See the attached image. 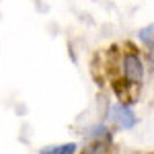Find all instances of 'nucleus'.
I'll return each instance as SVG.
<instances>
[{"mask_svg":"<svg viewBox=\"0 0 154 154\" xmlns=\"http://www.w3.org/2000/svg\"><path fill=\"white\" fill-rule=\"evenodd\" d=\"M136 37H138V41L142 43L144 48L154 45V25H146V27H142V29H138Z\"/></svg>","mask_w":154,"mask_h":154,"instance_id":"obj_4","label":"nucleus"},{"mask_svg":"<svg viewBox=\"0 0 154 154\" xmlns=\"http://www.w3.org/2000/svg\"><path fill=\"white\" fill-rule=\"evenodd\" d=\"M76 152H78V144H76V142L45 146V148H41V150H39V154H76Z\"/></svg>","mask_w":154,"mask_h":154,"instance_id":"obj_3","label":"nucleus"},{"mask_svg":"<svg viewBox=\"0 0 154 154\" xmlns=\"http://www.w3.org/2000/svg\"><path fill=\"white\" fill-rule=\"evenodd\" d=\"M113 64L117 66V76H115V93H117L121 103L130 105L134 101V93L142 88L146 80V62H144L142 51L136 48L131 41H123L119 49H115Z\"/></svg>","mask_w":154,"mask_h":154,"instance_id":"obj_1","label":"nucleus"},{"mask_svg":"<svg viewBox=\"0 0 154 154\" xmlns=\"http://www.w3.org/2000/svg\"><path fill=\"white\" fill-rule=\"evenodd\" d=\"M109 115H111V119L117 123L119 128H123V130H131V128L138 123V119H136V115H134L131 107L128 105V103H121V101L111 107Z\"/></svg>","mask_w":154,"mask_h":154,"instance_id":"obj_2","label":"nucleus"},{"mask_svg":"<svg viewBox=\"0 0 154 154\" xmlns=\"http://www.w3.org/2000/svg\"><path fill=\"white\" fill-rule=\"evenodd\" d=\"M107 146H109V142H101V140H91L88 142V146H84L80 152L76 154H105L107 152Z\"/></svg>","mask_w":154,"mask_h":154,"instance_id":"obj_5","label":"nucleus"},{"mask_svg":"<svg viewBox=\"0 0 154 154\" xmlns=\"http://www.w3.org/2000/svg\"><path fill=\"white\" fill-rule=\"evenodd\" d=\"M144 62H146V68L154 74V45L146 48V56H144Z\"/></svg>","mask_w":154,"mask_h":154,"instance_id":"obj_6","label":"nucleus"}]
</instances>
